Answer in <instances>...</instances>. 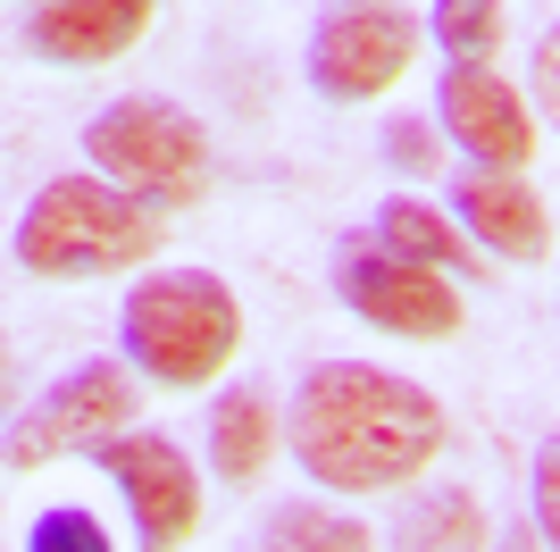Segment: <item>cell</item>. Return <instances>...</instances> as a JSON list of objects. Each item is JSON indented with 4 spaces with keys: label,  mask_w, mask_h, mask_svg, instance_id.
I'll list each match as a JSON object with an SVG mask.
<instances>
[{
    "label": "cell",
    "mask_w": 560,
    "mask_h": 552,
    "mask_svg": "<svg viewBox=\"0 0 560 552\" xmlns=\"http://www.w3.org/2000/svg\"><path fill=\"white\" fill-rule=\"evenodd\" d=\"M284 444L302 460V478H318L327 494H385V485H410L444 452V402L419 377H394V368L318 360L293 386Z\"/></svg>",
    "instance_id": "cell-1"
},
{
    "label": "cell",
    "mask_w": 560,
    "mask_h": 552,
    "mask_svg": "<svg viewBox=\"0 0 560 552\" xmlns=\"http://www.w3.org/2000/svg\"><path fill=\"white\" fill-rule=\"evenodd\" d=\"M435 117L452 126V142H460L477 168L518 176V168L536 160V117H527V92H518L511 76H493L486 59H452V68L435 76Z\"/></svg>",
    "instance_id": "cell-9"
},
{
    "label": "cell",
    "mask_w": 560,
    "mask_h": 552,
    "mask_svg": "<svg viewBox=\"0 0 560 552\" xmlns=\"http://www.w3.org/2000/svg\"><path fill=\"white\" fill-rule=\"evenodd\" d=\"M335 294H343L376 335H401V344H444V335H460L452 276L419 268V260H394V252H376V243H343V252H335Z\"/></svg>",
    "instance_id": "cell-7"
},
{
    "label": "cell",
    "mask_w": 560,
    "mask_h": 552,
    "mask_svg": "<svg viewBox=\"0 0 560 552\" xmlns=\"http://www.w3.org/2000/svg\"><path fill=\"white\" fill-rule=\"evenodd\" d=\"M160 252V209L117 193L101 176H50L18 218V268L25 276H126Z\"/></svg>",
    "instance_id": "cell-2"
},
{
    "label": "cell",
    "mask_w": 560,
    "mask_h": 552,
    "mask_svg": "<svg viewBox=\"0 0 560 552\" xmlns=\"http://www.w3.org/2000/svg\"><path fill=\"white\" fill-rule=\"evenodd\" d=\"M427 25L410 9H385V0H343L327 18L310 25V84L327 101H376L394 92L419 59Z\"/></svg>",
    "instance_id": "cell-6"
},
{
    "label": "cell",
    "mask_w": 560,
    "mask_h": 552,
    "mask_svg": "<svg viewBox=\"0 0 560 552\" xmlns=\"http://www.w3.org/2000/svg\"><path fill=\"white\" fill-rule=\"evenodd\" d=\"M552 503H560V452L544 444V452H536V536H544V544H552Z\"/></svg>",
    "instance_id": "cell-19"
},
{
    "label": "cell",
    "mask_w": 560,
    "mask_h": 552,
    "mask_svg": "<svg viewBox=\"0 0 560 552\" xmlns=\"http://www.w3.org/2000/svg\"><path fill=\"white\" fill-rule=\"evenodd\" d=\"M385 160H401V168H435V135H427V117H394Z\"/></svg>",
    "instance_id": "cell-18"
},
{
    "label": "cell",
    "mask_w": 560,
    "mask_h": 552,
    "mask_svg": "<svg viewBox=\"0 0 560 552\" xmlns=\"http://www.w3.org/2000/svg\"><path fill=\"white\" fill-rule=\"evenodd\" d=\"M117 344H126V368H142L151 386H210L243 344V310L210 268L135 276L117 310Z\"/></svg>",
    "instance_id": "cell-3"
},
{
    "label": "cell",
    "mask_w": 560,
    "mask_h": 552,
    "mask_svg": "<svg viewBox=\"0 0 560 552\" xmlns=\"http://www.w3.org/2000/svg\"><path fill=\"white\" fill-rule=\"evenodd\" d=\"M268 452H277V402L259 386H226L210 411V469L226 485H259Z\"/></svg>",
    "instance_id": "cell-13"
},
{
    "label": "cell",
    "mask_w": 560,
    "mask_h": 552,
    "mask_svg": "<svg viewBox=\"0 0 560 552\" xmlns=\"http://www.w3.org/2000/svg\"><path fill=\"white\" fill-rule=\"evenodd\" d=\"M84 160H93L101 184H117L151 209H185L210 193V135H201L192 110H176L160 92H126L109 110H93Z\"/></svg>",
    "instance_id": "cell-4"
},
{
    "label": "cell",
    "mask_w": 560,
    "mask_h": 552,
    "mask_svg": "<svg viewBox=\"0 0 560 552\" xmlns=\"http://www.w3.org/2000/svg\"><path fill=\"white\" fill-rule=\"evenodd\" d=\"M151 9L160 0H43L25 18V50L59 59V68H101V59H126L151 34Z\"/></svg>",
    "instance_id": "cell-10"
},
{
    "label": "cell",
    "mask_w": 560,
    "mask_h": 552,
    "mask_svg": "<svg viewBox=\"0 0 560 552\" xmlns=\"http://www.w3.org/2000/svg\"><path fill=\"white\" fill-rule=\"evenodd\" d=\"M25 552H117V544H109V528H101L84 503H59V510H43V519H34Z\"/></svg>",
    "instance_id": "cell-17"
},
{
    "label": "cell",
    "mask_w": 560,
    "mask_h": 552,
    "mask_svg": "<svg viewBox=\"0 0 560 552\" xmlns=\"http://www.w3.org/2000/svg\"><path fill=\"white\" fill-rule=\"evenodd\" d=\"M477 544H486V510H477V494H460V485L427 494V503L401 519V552H477Z\"/></svg>",
    "instance_id": "cell-15"
},
{
    "label": "cell",
    "mask_w": 560,
    "mask_h": 552,
    "mask_svg": "<svg viewBox=\"0 0 560 552\" xmlns=\"http://www.w3.org/2000/svg\"><path fill=\"white\" fill-rule=\"evenodd\" d=\"M142 411V386L126 360H84L68 368L59 386L34 393V411L9 418V436H0V460L9 469H43V460H68V452H93V444L126 436Z\"/></svg>",
    "instance_id": "cell-5"
},
{
    "label": "cell",
    "mask_w": 560,
    "mask_h": 552,
    "mask_svg": "<svg viewBox=\"0 0 560 552\" xmlns=\"http://www.w3.org/2000/svg\"><path fill=\"white\" fill-rule=\"evenodd\" d=\"M419 25L444 43V59H493V43H502V0H435Z\"/></svg>",
    "instance_id": "cell-16"
},
{
    "label": "cell",
    "mask_w": 560,
    "mask_h": 552,
    "mask_svg": "<svg viewBox=\"0 0 560 552\" xmlns=\"http://www.w3.org/2000/svg\"><path fill=\"white\" fill-rule=\"evenodd\" d=\"M259 552H376V528L327 503H284L259 536Z\"/></svg>",
    "instance_id": "cell-14"
},
{
    "label": "cell",
    "mask_w": 560,
    "mask_h": 552,
    "mask_svg": "<svg viewBox=\"0 0 560 552\" xmlns=\"http://www.w3.org/2000/svg\"><path fill=\"white\" fill-rule=\"evenodd\" d=\"M376 252H394V260H419V268L435 276H493V260L468 243L460 227H452L435 202H410V193H394V202L376 209V234H369Z\"/></svg>",
    "instance_id": "cell-12"
},
{
    "label": "cell",
    "mask_w": 560,
    "mask_h": 552,
    "mask_svg": "<svg viewBox=\"0 0 560 552\" xmlns=\"http://www.w3.org/2000/svg\"><path fill=\"white\" fill-rule=\"evenodd\" d=\"M452 209H460L452 227H460L486 260H527V268L552 260V209H544L518 176H502V168H468Z\"/></svg>",
    "instance_id": "cell-11"
},
{
    "label": "cell",
    "mask_w": 560,
    "mask_h": 552,
    "mask_svg": "<svg viewBox=\"0 0 560 552\" xmlns=\"http://www.w3.org/2000/svg\"><path fill=\"white\" fill-rule=\"evenodd\" d=\"M0 368H9V352H0Z\"/></svg>",
    "instance_id": "cell-20"
},
{
    "label": "cell",
    "mask_w": 560,
    "mask_h": 552,
    "mask_svg": "<svg viewBox=\"0 0 560 552\" xmlns=\"http://www.w3.org/2000/svg\"><path fill=\"white\" fill-rule=\"evenodd\" d=\"M34 9H43V0H34Z\"/></svg>",
    "instance_id": "cell-21"
},
{
    "label": "cell",
    "mask_w": 560,
    "mask_h": 552,
    "mask_svg": "<svg viewBox=\"0 0 560 552\" xmlns=\"http://www.w3.org/2000/svg\"><path fill=\"white\" fill-rule=\"evenodd\" d=\"M93 452H101V478H109L117 494H126V510H135L142 552H185L192 528H201V478H192V460L167 436H142V427L93 444Z\"/></svg>",
    "instance_id": "cell-8"
}]
</instances>
